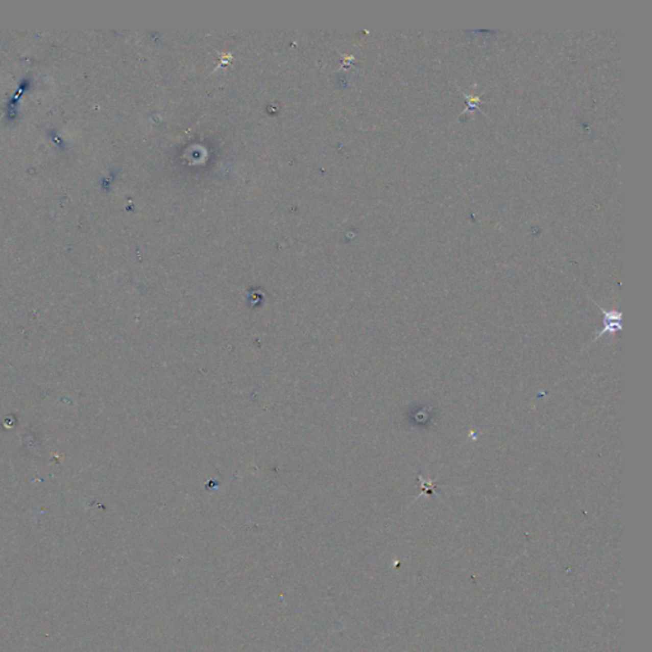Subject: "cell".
<instances>
[{
    "label": "cell",
    "instance_id": "1",
    "mask_svg": "<svg viewBox=\"0 0 652 652\" xmlns=\"http://www.w3.org/2000/svg\"><path fill=\"white\" fill-rule=\"evenodd\" d=\"M599 307H600V310H601V312L604 313L605 327L602 329V331L600 332L599 335H597L596 339L599 336H601V335L607 334V332H617L618 330L622 329V324H620V321H622V313L618 312V311H615V310L607 311V310H604V308H602L601 306H599ZM596 339H595V340H596Z\"/></svg>",
    "mask_w": 652,
    "mask_h": 652
}]
</instances>
